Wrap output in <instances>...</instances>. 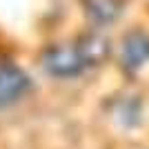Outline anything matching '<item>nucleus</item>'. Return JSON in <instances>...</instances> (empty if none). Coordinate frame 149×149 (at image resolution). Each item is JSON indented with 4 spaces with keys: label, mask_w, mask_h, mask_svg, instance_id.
I'll return each instance as SVG.
<instances>
[{
    "label": "nucleus",
    "mask_w": 149,
    "mask_h": 149,
    "mask_svg": "<svg viewBox=\"0 0 149 149\" xmlns=\"http://www.w3.org/2000/svg\"><path fill=\"white\" fill-rule=\"evenodd\" d=\"M42 69L54 78H60V80H67V78H76L87 71L85 67V60L80 56V49L76 42L69 45H51L49 49L42 51Z\"/></svg>",
    "instance_id": "f257e3e1"
},
{
    "label": "nucleus",
    "mask_w": 149,
    "mask_h": 149,
    "mask_svg": "<svg viewBox=\"0 0 149 149\" xmlns=\"http://www.w3.org/2000/svg\"><path fill=\"white\" fill-rule=\"evenodd\" d=\"M31 78L13 60H0V109L18 105L31 91Z\"/></svg>",
    "instance_id": "f03ea898"
},
{
    "label": "nucleus",
    "mask_w": 149,
    "mask_h": 149,
    "mask_svg": "<svg viewBox=\"0 0 149 149\" xmlns=\"http://www.w3.org/2000/svg\"><path fill=\"white\" fill-rule=\"evenodd\" d=\"M85 11L96 25H109L120 16L123 0H85Z\"/></svg>",
    "instance_id": "39448f33"
},
{
    "label": "nucleus",
    "mask_w": 149,
    "mask_h": 149,
    "mask_svg": "<svg viewBox=\"0 0 149 149\" xmlns=\"http://www.w3.org/2000/svg\"><path fill=\"white\" fill-rule=\"evenodd\" d=\"M76 45H78V49H80V56H82V60H85L87 71L100 67V65H105L107 58H109V54H111L109 40H107L102 33H96V31L80 36L76 40Z\"/></svg>",
    "instance_id": "20e7f679"
},
{
    "label": "nucleus",
    "mask_w": 149,
    "mask_h": 149,
    "mask_svg": "<svg viewBox=\"0 0 149 149\" xmlns=\"http://www.w3.org/2000/svg\"><path fill=\"white\" fill-rule=\"evenodd\" d=\"M120 62H123L125 71H138L149 62V36L145 31H129L123 40V49H120Z\"/></svg>",
    "instance_id": "7ed1b4c3"
}]
</instances>
